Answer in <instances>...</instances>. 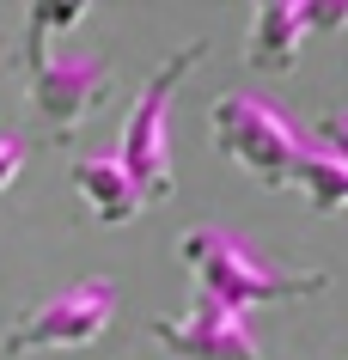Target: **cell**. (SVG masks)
Wrapping results in <instances>:
<instances>
[{
    "mask_svg": "<svg viewBox=\"0 0 348 360\" xmlns=\"http://www.w3.org/2000/svg\"><path fill=\"white\" fill-rule=\"evenodd\" d=\"M177 257L195 275V293L220 300L226 311H251V305H288V300H318L330 287V275H306V269L263 263L238 232L226 226H190L177 238Z\"/></svg>",
    "mask_w": 348,
    "mask_h": 360,
    "instance_id": "obj_1",
    "label": "cell"
},
{
    "mask_svg": "<svg viewBox=\"0 0 348 360\" xmlns=\"http://www.w3.org/2000/svg\"><path fill=\"white\" fill-rule=\"evenodd\" d=\"M202 56H208V43L195 37V43H183L172 61H159L153 74H147V86L135 92L129 122H122L116 165L135 177V190H141L147 208H153V202H172V190H177V171H172V98H177V86H183V74L202 68Z\"/></svg>",
    "mask_w": 348,
    "mask_h": 360,
    "instance_id": "obj_2",
    "label": "cell"
},
{
    "mask_svg": "<svg viewBox=\"0 0 348 360\" xmlns=\"http://www.w3.org/2000/svg\"><path fill=\"white\" fill-rule=\"evenodd\" d=\"M208 129H214V147L226 153L232 165H245L257 184H269V190L288 184L299 153L311 147L306 129L281 104H269V98H257V92H220L214 110H208Z\"/></svg>",
    "mask_w": 348,
    "mask_h": 360,
    "instance_id": "obj_3",
    "label": "cell"
},
{
    "mask_svg": "<svg viewBox=\"0 0 348 360\" xmlns=\"http://www.w3.org/2000/svg\"><path fill=\"white\" fill-rule=\"evenodd\" d=\"M116 318V281L110 275H86V281L49 293L43 305H31L25 318L6 323L0 336V354L6 360H25V354H43V348H86L110 330Z\"/></svg>",
    "mask_w": 348,
    "mask_h": 360,
    "instance_id": "obj_4",
    "label": "cell"
},
{
    "mask_svg": "<svg viewBox=\"0 0 348 360\" xmlns=\"http://www.w3.org/2000/svg\"><path fill=\"white\" fill-rule=\"evenodd\" d=\"M25 79H31V116H37L56 141H67V134L104 104L110 61L92 56V49H43V56L25 68Z\"/></svg>",
    "mask_w": 348,
    "mask_h": 360,
    "instance_id": "obj_5",
    "label": "cell"
},
{
    "mask_svg": "<svg viewBox=\"0 0 348 360\" xmlns=\"http://www.w3.org/2000/svg\"><path fill=\"white\" fill-rule=\"evenodd\" d=\"M153 342L172 360H263L257 342H251V323L238 318V311H226L220 300H208V293H190V311L177 323L159 318Z\"/></svg>",
    "mask_w": 348,
    "mask_h": 360,
    "instance_id": "obj_6",
    "label": "cell"
},
{
    "mask_svg": "<svg viewBox=\"0 0 348 360\" xmlns=\"http://www.w3.org/2000/svg\"><path fill=\"white\" fill-rule=\"evenodd\" d=\"M311 37V6H288V0H269L251 13V43H245V61L257 74H288L299 49Z\"/></svg>",
    "mask_w": 348,
    "mask_h": 360,
    "instance_id": "obj_7",
    "label": "cell"
},
{
    "mask_svg": "<svg viewBox=\"0 0 348 360\" xmlns=\"http://www.w3.org/2000/svg\"><path fill=\"white\" fill-rule=\"evenodd\" d=\"M74 184L86 195V208H92L98 226H129L147 202H141L135 177L116 165V153H92V159H74Z\"/></svg>",
    "mask_w": 348,
    "mask_h": 360,
    "instance_id": "obj_8",
    "label": "cell"
},
{
    "mask_svg": "<svg viewBox=\"0 0 348 360\" xmlns=\"http://www.w3.org/2000/svg\"><path fill=\"white\" fill-rule=\"evenodd\" d=\"M288 184L306 195L318 214H342V208H348V165H342L330 147H318V141L299 153V165H293Z\"/></svg>",
    "mask_w": 348,
    "mask_h": 360,
    "instance_id": "obj_9",
    "label": "cell"
},
{
    "mask_svg": "<svg viewBox=\"0 0 348 360\" xmlns=\"http://www.w3.org/2000/svg\"><path fill=\"white\" fill-rule=\"evenodd\" d=\"M86 19V0H61V6H49V0H37L31 13H25V43H19V68H31V61L49 49V37L56 31H74V25Z\"/></svg>",
    "mask_w": 348,
    "mask_h": 360,
    "instance_id": "obj_10",
    "label": "cell"
},
{
    "mask_svg": "<svg viewBox=\"0 0 348 360\" xmlns=\"http://www.w3.org/2000/svg\"><path fill=\"white\" fill-rule=\"evenodd\" d=\"M318 147H330L348 165V110H330L324 122H318Z\"/></svg>",
    "mask_w": 348,
    "mask_h": 360,
    "instance_id": "obj_11",
    "label": "cell"
},
{
    "mask_svg": "<svg viewBox=\"0 0 348 360\" xmlns=\"http://www.w3.org/2000/svg\"><path fill=\"white\" fill-rule=\"evenodd\" d=\"M19 171H25V141L19 134H0V190H13Z\"/></svg>",
    "mask_w": 348,
    "mask_h": 360,
    "instance_id": "obj_12",
    "label": "cell"
}]
</instances>
